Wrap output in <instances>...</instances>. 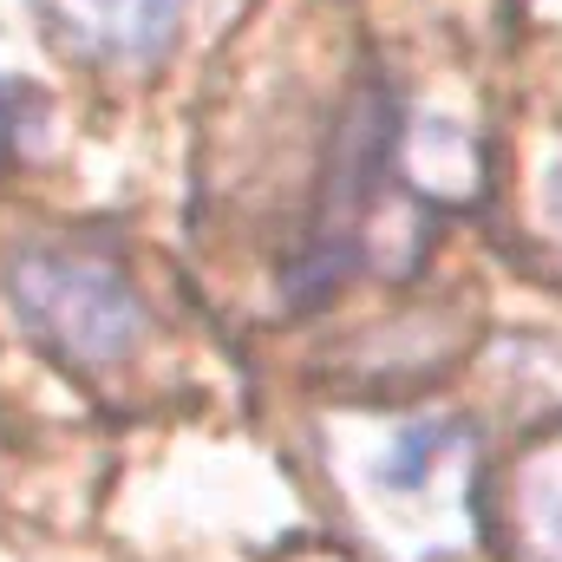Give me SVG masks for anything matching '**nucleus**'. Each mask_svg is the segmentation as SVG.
<instances>
[{"label":"nucleus","mask_w":562,"mask_h":562,"mask_svg":"<svg viewBox=\"0 0 562 562\" xmlns=\"http://www.w3.org/2000/svg\"><path fill=\"white\" fill-rule=\"evenodd\" d=\"M438 451H445V431H438V425H413V431L393 445V458L380 464V477H386L393 491H413L425 471H431V458H438Z\"/></svg>","instance_id":"obj_3"},{"label":"nucleus","mask_w":562,"mask_h":562,"mask_svg":"<svg viewBox=\"0 0 562 562\" xmlns=\"http://www.w3.org/2000/svg\"><path fill=\"white\" fill-rule=\"evenodd\" d=\"M20 119H26V92L13 79H0V164L20 150Z\"/></svg>","instance_id":"obj_4"},{"label":"nucleus","mask_w":562,"mask_h":562,"mask_svg":"<svg viewBox=\"0 0 562 562\" xmlns=\"http://www.w3.org/2000/svg\"><path fill=\"white\" fill-rule=\"evenodd\" d=\"M13 301L20 314L59 340L79 360H119L144 340V301L138 288L86 256H59V249H33L13 269Z\"/></svg>","instance_id":"obj_1"},{"label":"nucleus","mask_w":562,"mask_h":562,"mask_svg":"<svg viewBox=\"0 0 562 562\" xmlns=\"http://www.w3.org/2000/svg\"><path fill=\"white\" fill-rule=\"evenodd\" d=\"M557 530H562V524H557Z\"/></svg>","instance_id":"obj_5"},{"label":"nucleus","mask_w":562,"mask_h":562,"mask_svg":"<svg viewBox=\"0 0 562 562\" xmlns=\"http://www.w3.org/2000/svg\"><path fill=\"white\" fill-rule=\"evenodd\" d=\"M196 0H40V13L53 20V33L86 53V59H112V66H144L157 59L183 13Z\"/></svg>","instance_id":"obj_2"}]
</instances>
